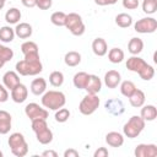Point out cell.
I'll return each mask as SVG.
<instances>
[{
  "label": "cell",
  "mask_w": 157,
  "mask_h": 157,
  "mask_svg": "<svg viewBox=\"0 0 157 157\" xmlns=\"http://www.w3.org/2000/svg\"><path fill=\"white\" fill-rule=\"evenodd\" d=\"M5 64H6V61H5V60H2V59H0V69H1Z\"/></svg>",
  "instance_id": "c3c4849f"
},
{
  "label": "cell",
  "mask_w": 157,
  "mask_h": 157,
  "mask_svg": "<svg viewBox=\"0 0 157 157\" xmlns=\"http://www.w3.org/2000/svg\"><path fill=\"white\" fill-rule=\"evenodd\" d=\"M4 6H5V1H1V0H0V10H1Z\"/></svg>",
  "instance_id": "681fc988"
},
{
  "label": "cell",
  "mask_w": 157,
  "mask_h": 157,
  "mask_svg": "<svg viewBox=\"0 0 157 157\" xmlns=\"http://www.w3.org/2000/svg\"><path fill=\"white\" fill-rule=\"evenodd\" d=\"M146 65H147V63L137 55H132L126 60V69L132 72H136V74H139Z\"/></svg>",
  "instance_id": "4fadbf2b"
},
{
  "label": "cell",
  "mask_w": 157,
  "mask_h": 157,
  "mask_svg": "<svg viewBox=\"0 0 157 157\" xmlns=\"http://www.w3.org/2000/svg\"><path fill=\"white\" fill-rule=\"evenodd\" d=\"M21 11L17 7H10L5 13V21L9 25H17L21 20Z\"/></svg>",
  "instance_id": "d4e9b609"
},
{
  "label": "cell",
  "mask_w": 157,
  "mask_h": 157,
  "mask_svg": "<svg viewBox=\"0 0 157 157\" xmlns=\"http://www.w3.org/2000/svg\"><path fill=\"white\" fill-rule=\"evenodd\" d=\"M54 118H55V120H56L58 123H65V121H67L69 118H70V110H69L67 108L61 107V108H59L58 110H55Z\"/></svg>",
  "instance_id": "d590c367"
},
{
  "label": "cell",
  "mask_w": 157,
  "mask_h": 157,
  "mask_svg": "<svg viewBox=\"0 0 157 157\" xmlns=\"http://www.w3.org/2000/svg\"><path fill=\"white\" fill-rule=\"evenodd\" d=\"M119 85H120V93L126 98H129L132 94V92L136 90L135 83L132 81H129V80H125V81L120 82Z\"/></svg>",
  "instance_id": "4dcf8cb0"
},
{
  "label": "cell",
  "mask_w": 157,
  "mask_h": 157,
  "mask_svg": "<svg viewBox=\"0 0 157 157\" xmlns=\"http://www.w3.org/2000/svg\"><path fill=\"white\" fill-rule=\"evenodd\" d=\"M9 99V91L7 88L0 83V103H4Z\"/></svg>",
  "instance_id": "b9f144b4"
},
{
  "label": "cell",
  "mask_w": 157,
  "mask_h": 157,
  "mask_svg": "<svg viewBox=\"0 0 157 157\" xmlns=\"http://www.w3.org/2000/svg\"><path fill=\"white\" fill-rule=\"evenodd\" d=\"M139 76H140L142 80H145V81H150V80L155 76V69H153V66H151L150 64H147V65L139 72Z\"/></svg>",
  "instance_id": "8d00e7d4"
},
{
  "label": "cell",
  "mask_w": 157,
  "mask_h": 157,
  "mask_svg": "<svg viewBox=\"0 0 157 157\" xmlns=\"http://www.w3.org/2000/svg\"><path fill=\"white\" fill-rule=\"evenodd\" d=\"M25 113L27 115V118H29V120H34V119H47L49 117V112L45 108H42L39 104L37 103H28L25 107Z\"/></svg>",
  "instance_id": "ba28073f"
},
{
  "label": "cell",
  "mask_w": 157,
  "mask_h": 157,
  "mask_svg": "<svg viewBox=\"0 0 157 157\" xmlns=\"http://www.w3.org/2000/svg\"><path fill=\"white\" fill-rule=\"evenodd\" d=\"M102 88V81L97 75H90L88 76V81L86 83L85 90L87 91V93H92V94H97Z\"/></svg>",
  "instance_id": "e0dca14e"
},
{
  "label": "cell",
  "mask_w": 157,
  "mask_h": 157,
  "mask_svg": "<svg viewBox=\"0 0 157 157\" xmlns=\"http://www.w3.org/2000/svg\"><path fill=\"white\" fill-rule=\"evenodd\" d=\"M88 76L90 74L85 72V71H78L74 75V78H72V82H74V86L78 90H85L86 87V83L88 81Z\"/></svg>",
  "instance_id": "cb8c5ba5"
},
{
  "label": "cell",
  "mask_w": 157,
  "mask_h": 157,
  "mask_svg": "<svg viewBox=\"0 0 157 157\" xmlns=\"http://www.w3.org/2000/svg\"><path fill=\"white\" fill-rule=\"evenodd\" d=\"M142 11L147 15H153L157 11V0H144Z\"/></svg>",
  "instance_id": "e575fe53"
},
{
  "label": "cell",
  "mask_w": 157,
  "mask_h": 157,
  "mask_svg": "<svg viewBox=\"0 0 157 157\" xmlns=\"http://www.w3.org/2000/svg\"><path fill=\"white\" fill-rule=\"evenodd\" d=\"M108 155H109V152H108V150H107L105 147H98V148L94 151L93 157H107Z\"/></svg>",
  "instance_id": "7bdbcfd3"
},
{
  "label": "cell",
  "mask_w": 157,
  "mask_h": 157,
  "mask_svg": "<svg viewBox=\"0 0 157 157\" xmlns=\"http://www.w3.org/2000/svg\"><path fill=\"white\" fill-rule=\"evenodd\" d=\"M121 82V75L117 70H109L104 75V85L108 88H117Z\"/></svg>",
  "instance_id": "8fae6325"
},
{
  "label": "cell",
  "mask_w": 157,
  "mask_h": 157,
  "mask_svg": "<svg viewBox=\"0 0 157 157\" xmlns=\"http://www.w3.org/2000/svg\"><path fill=\"white\" fill-rule=\"evenodd\" d=\"M53 5V0H37L36 6L40 10H49Z\"/></svg>",
  "instance_id": "ab89813d"
},
{
  "label": "cell",
  "mask_w": 157,
  "mask_h": 157,
  "mask_svg": "<svg viewBox=\"0 0 157 157\" xmlns=\"http://www.w3.org/2000/svg\"><path fill=\"white\" fill-rule=\"evenodd\" d=\"M32 121V130L36 132L48 128V124H47V119H34V120H31Z\"/></svg>",
  "instance_id": "f35d334b"
},
{
  "label": "cell",
  "mask_w": 157,
  "mask_h": 157,
  "mask_svg": "<svg viewBox=\"0 0 157 157\" xmlns=\"http://www.w3.org/2000/svg\"><path fill=\"white\" fill-rule=\"evenodd\" d=\"M104 108L112 115H121L125 112V107H124L123 101H120L118 98H110V99H108L105 102V104H104Z\"/></svg>",
  "instance_id": "30bf717a"
},
{
  "label": "cell",
  "mask_w": 157,
  "mask_h": 157,
  "mask_svg": "<svg viewBox=\"0 0 157 157\" xmlns=\"http://www.w3.org/2000/svg\"><path fill=\"white\" fill-rule=\"evenodd\" d=\"M49 83L53 87H60L64 83V74L61 71H53L49 75Z\"/></svg>",
  "instance_id": "1f68e13d"
},
{
  "label": "cell",
  "mask_w": 157,
  "mask_h": 157,
  "mask_svg": "<svg viewBox=\"0 0 157 157\" xmlns=\"http://www.w3.org/2000/svg\"><path fill=\"white\" fill-rule=\"evenodd\" d=\"M64 61L67 66L70 67H74V66H77L80 63H81V54L78 52H75V50H70L65 54L64 56Z\"/></svg>",
  "instance_id": "484cf974"
},
{
  "label": "cell",
  "mask_w": 157,
  "mask_h": 157,
  "mask_svg": "<svg viewBox=\"0 0 157 157\" xmlns=\"http://www.w3.org/2000/svg\"><path fill=\"white\" fill-rule=\"evenodd\" d=\"M28 88L23 83H18L15 88L11 90V98L15 103H23L27 99Z\"/></svg>",
  "instance_id": "7c38bea8"
},
{
  "label": "cell",
  "mask_w": 157,
  "mask_h": 157,
  "mask_svg": "<svg viewBox=\"0 0 157 157\" xmlns=\"http://www.w3.org/2000/svg\"><path fill=\"white\" fill-rule=\"evenodd\" d=\"M145 101H146V96H145L144 91H141L139 88H136L132 92V94L129 97V102L134 108H141L145 104Z\"/></svg>",
  "instance_id": "44dd1931"
},
{
  "label": "cell",
  "mask_w": 157,
  "mask_h": 157,
  "mask_svg": "<svg viewBox=\"0 0 157 157\" xmlns=\"http://www.w3.org/2000/svg\"><path fill=\"white\" fill-rule=\"evenodd\" d=\"M13 29H15V36H17L21 39L29 38L32 36V33H33L32 26L29 23H27V22H20V23H17Z\"/></svg>",
  "instance_id": "2e32d148"
},
{
  "label": "cell",
  "mask_w": 157,
  "mask_h": 157,
  "mask_svg": "<svg viewBox=\"0 0 157 157\" xmlns=\"http://www.w3.org/2000/svg\"><path fill=\"white\" fill-rule=\"evenodd\" d=\"M92 52L97 56H104L107 54V52H108V44H107L105 39L101 38V37L93 39V42H92Z\"/></svg>",
  "instance_id": "ac0fdd59"
},
{
  "label": "cell",
  "mask_w": 157,
  "mask_h": 157,
  "mask_svg": "<svg viewBox=\"0 0 157 157\" xmlns=\"http://www.w3.org/2000/svg\"><path fill=\"white\" fill-rule=\"evenodd\" d=\"M4 156V153H2V151H0V157H2Z\"/></svg>",
  "instance_id": "f907efd6"
},
{
  "label": "cell",
  "mask_w": 157,
  "mask_h": 157,
  "mask_svg": "<svg viewBox=\"0 0 157 157\" xmlns=\"http://www.w3.org/2000/svg\"><path fill=\"white\" fill-rule=\"evenodd\" d=\"M12 58H13V50L10 49V48L6 47V45L0 44V59L5 60V61L7 63V61H10Z\"/></svg>",
  "instance_id": "74e56055"
},
{
  "label": "cell",
  "mask_w": 157,
  "mask_h": 157,
  "mask_svg": "<svg viewBox=\"0 0 157 157\" xmlns=\"http://www.w3.org/2000/svg\"><path fill=\"white\" fill-rule=\"evenodd\" d=\"M99 103H101V101L97 94L87 93L81 99V102L78 104V110L83 115H91L97 110V108L99 107Z\"/></svg>",
  "instance_id": "8992f818"
},
{
  "label": "cell",
  "mask_w": 157,
  "mask_h": 157,
  "mask_svg": "<svg viewBox=\"0 0 157 157\" xmlns=\"http://www.w3.org/2000/svg\"><path fill=\"white\" fill-rule=\"evenodd\" d=\"M65 27L74 36H82L85 33V31H86V26H85V23L82 21V17L76 12L66 13Z\"/></svg>",
  "instance_id": "5b68a950"
},
{
  "label": "cell",
  "mask_w": 157,
  "mask_h": 157,
  "mask_svg": "<svg viewBox=\"0 0 157 157\" xmlns=\"http://www.w3.org/2000/svg\"><path fill=\"white\" fill-rule=\"evenodd\" d=\"M134 29L137 33L141 34H147V33H153L157 29V21L153 17H144L140 18L135 22Z\"/></svg>",
  "instance_id": "52a82bcc"
},
{
  "label": "cell",
  "mask_w": 157,
  "mask_h": 157,
  "mask_svg": "<svg viewBox=\"0 0 157 157\" xmlns=\"http://www.w3.org/2000/svg\"><path fill=\"white\" fill-rule=\"evenodd\" d=\"M21 2H22V5L26 6V7H34L37 0H21Z\"/></svg>",
  "instance_id": "bcb514c9"
},
{
  "label": "cell",
  "mask_w": 157,
  "mask_h": 157,
  "mask_svg": "<svg viewBox=\"0 0 157 157\" xmlns=\"http://www.w3.org/2000/svg\"><path fill=\"white\" fill-rule=\"evenodd\" d=\"M118 0H94V2L99 6H107V5H114Z\"/></svg>",
  "instance_id": "ee69618b"
},
{
  "label": "cell",
  "mask_w": 157,
  "mask_h": 157,
  "mask_svg": "<svg viewBox=\"0 0 157 157\" xmlns=\"http://www.w3.org/2000/svg\"><path fill=\"white\" fill-rule=\"evenodd\" d=\"M140 117L145 121H153L157 118V108L153 104L142 105L141 112H140Z\"/></svg>",
  "instance_id": "7402d4cb"
},
{
  "label": "cell",
  "mask_w": 157,
  "mask_h": 157,
  "mask_svg": "<svg viewBox=\"0 0 157 157\" xmlns=\"http://www.w3.org/2000/svg\"><path fill=\"white\" fill-rule=\"evenodd\" d=\"M36 137H37V141L42 145H48L53 141V131L49 129V128H45L38 132H36Z\"/></svg>",
  "instance_id": "4316f807"
},
{
  "label": "cell",
  "mask_w": 157,
  "mask_h": 157,
  "mask_svg": "<svg viewBox=\"0 0 157 157\" xmlns=\"http://www.w3.org/2000/svg\"><path fill=\"white\" fill-rule=\"evenodd\" d=\"M146 121L140 117V115H132L123 126V132L126 137L129 139H135L137 137L142 130L145 129Z\"/></svg>",
  "instance_id": "277c9868"
},
{
  "label": "cell",
  "mask_w": 157,
  "mask_h": 157,
  "mask_svg": "<svg viewBox=\"0 0 157 157\" xmlns=\"http://www.w3.org/2000/svg\"><path fill=\"white\" fill-rule=\"evenodd\" d=\"M21 52L23 55L38 53V45H37V43H34L32 40H26L21 44Z\"/></svg>",
  "instance_id": "836d02e7"
},
{
  "label": "cell",
  "mask_w": 157,
  "mask_h": 157,
  "mask_svg": "<svg viewBox=\"0 0 157 157\" xmlns=\"http://www.w3.org/2000/svg\"><path fill=\"white\" fill-rule=\"evenodd\" d=\"M1 1H5V2H6V0H1Z\"/></svg>",
  "instance_id": "816d5d0a"
},
{
  "label": "cell",
  "mask_w": 157,
  "mask_h": 157,
  "mask_svg": "<svg viewBox=\"0 0 157 157\" xmlns=\"http://www.w3.org/2000/svg\"><path fill=\"white\" fill-rule=\"evenodd\" d=\"M16 72L21 76H36L42 72L43 65L39 58V53L27 54L25 59L16 63Z\"/></svg>",
  "instance_id": "6da1fadb"
},
{
  "label": "cell",
  "mask_w": 157,
  "mask_h": 157,
  "mask_svg": "<svg viewBox=\"0 0 157 157\" xmlns=\"http://www.w3.org/2000/svg\"><path fill=\"white\" fill-rule=\"evenodd\" d=\"M107 53H108V59H109V61L113 63V64H119V63H121V61L124 60V56H125L123 49H120V48H112V49H110L109 52H107Z\"/></svg>",
  "instance_id": "f1b7e54d"
},
{
  "label": "cell",
  "mask_w": 157,
  "mask_h": 157,
  "mask_svg": "<svg viewBox=\"0 0 157 157\" xmlns=\"http://www.w3.org/2000/svg\"><path fill=\"white\" fill-rule=\"evenodd\" d=\"M142 49H144V42H142L141 38L134 37V38H131L129 40V43H128V50H129L130 54L137 55V54H140L142 52Z\"/></svg>",
  "instance_id": "603a6c76"
},
{
  "label": "cell",
  "mask_w": 157,
  "mask_h": 157,
  "mask_svg": "<svg viewBox=\"0 0 157 157\" xmlns=\"http://www.w3.org/2000/svg\"><path fill=\"white\" fill-rule=\"evenodd\" d=\"M12 124V117L6 110H0V134L6 135L11 130Z\"/></svg>",
  "instance_id": "9a60e30c"
},
{
  "label": "cell",
  "mask_w": 157,
  "mask_h": 157,
  "mask_svg": "<svg viewBox=\"0 0 157 157\" xmlns=\"http://www.w3.org/2000/svg\"><path fill=\"white\" fill-rule=\"evenodd\" d=\"M115 23L120 28H128V27H130L132 25V17L126 12L118 13L115 16Z\"/></svg>",
  "instance_id": "83f0119b"
},
{
  "label": "cell",
  "mask_w": 157,
  "mask_h": 157,
  "mask_svg": "<svg viewBox=\"0 0 157 157\" xmlns=\"http://www.w3.org/2000/svg\"><path fill=\"white\" fill-rule=\"evenodd\" d=\"M15 38V29L10 26H2L0 28V40L4 43H11Z\"/></svg>",
  "instance_id": "f546056e"
},
{
  "label": "cell",
  "mask_w": 157,
  "mask_h": 157,
  "mask_svg": "<svg viewBox=\"0 0 157 157\" xmlns=\"http://www.w3.org/2000/svg\"><path fill=\"white\" fill-rule=\"evenodd\" d=\"M64 157H78V151H76L75 148H67L64 152Z\"/></svg>",
  "instance_id": "f6af8a7d"
},
{
  "label": "cell",
  "mask_w": 157,
  "mask_h": 157,
  "mask_svg": "<svg viewBox=\"0 0 157 157\" xmlns=\"http://www.w3.org/2000/svg\"><path fill=\"white\" fill-rule=\"evenodd\" d=\"M2 82H4V86L10 91L15 88L18 83H21L20 76L16 71H6L2 76Z\"/></svg>",
  "instance_id": "5bb4252c"
},
{
  "label": "cell",
  "mask_w": 157,
  "mask_h": 157,
  "mask_svg": "<svg viewBox=\"0 0 157 157\" xmlns=\"http://www.w3.org/2000/svg\"><path fill=\"white\" fill-rule=\"evenodd\" d=\"M105 142L110 147H120L124 144V136L118 131H110L105 135Z\"/></svg>",
  "instance_id": "ffe728a7"
},
{
  "label": "cell",
  "mask_w": 157,
  "mask_h": 157,
  "mask_svg": "<svg viewBox=\"0 0 157 157\" xmlns=\"http://www.w3.org/2000/svg\"><path fill=\"white\" fill-rule=\"evenodd\" d=\"M65 20H66V13L63 11H55L52 13L50 16V21L53 25L58 26V27H63L65 26Z\"/></svg>",
  "instance_id": "d6a6232c"
},
{
  "label": "cell",
  "mask_w": 157,
  "mask_h": 157,
  "mask_svg": "<svg viewBox=\"0 0 157 157\" xmlns=\"http://www.w3.org/2000/svg\"><path fill=\"white\" fill-rule=\"evenodd\" d=\"M123 6L128 10H135L139 7V0H123Z\"/></svg>",
  "instance_id": "60d3db41"
},
{
  "label": "cell",
  "mask_w": 157,
  "mask_h": 157,
  "mask_svg": "<svg viewBox=\"0 0 157 157\" xmlns=\"http://www.w3.org/2000/svg\"><path fill=\"white\" fill-rule=\"evenodd\" d=\"M66 103V97L61 91H45L42 96V105L49 110H58Z\"/></svg>",
  "instance_id": "7a4b0ae2"
},
{
  "label": "cell",
  "mask_w": 157,
  "mask_h": 157,
  "mask_svg": "<svg viewBox=\"0 0 157 157\" xmlns=\"http://www.w3.org/2000/svg\"><path fill=\"white\" fill-rule=\"evenodd\" d=\"M47 91V81L43 77L34 78L31 82V92L34 96H42Z\"/></svg>",
  "instance_id": "d6986e66"
},
{
  "label": "cell",
  "mask_w": 157,
  "mask_h": 157,
  "mask_svg": "<svg viewBox=\"0 0 157 157\" xmlns=\"http://www.w3.org/2000/svg\"><path fill=\"white\" fill-rule=\"evenodd\" d=\"M42 156L43 157H58V153L55 151H53V150H47V151H44L42 153Z\"/></svg>",
  "instance_id": "7dc6e473"
},
{
  "label": "cell",
  "mask_w": 157,
  "mask_h": 157,
  "mask_svg": "<svg viewBox=\"0 0 157 157\" xmlns=\"http://www.w3.org/2000/svg\"><path fill=\"white\" fill-rule=\"evenodd\" d=\"M136 157H156L157 146L155 144H139L134 151Z\"/></svg>",
  "instance_id": "9c48e42d"
},
{
  "label": "cell",
  "mask_w": 157,
  "mask_h": 157,
  "mask_svg": "<svg viewBox=\"0 0 157 157\" xmlns=\"http://www.w3.org/2000/svg\"><path fill=\"white\" fill-rule=\"evenodd\" d=\"M9 147L13 156L25 157L28 153V144L21 132H12L7 140Z\"/></svg>",
  "instance_id": "3957f363"
}]
</instances>
